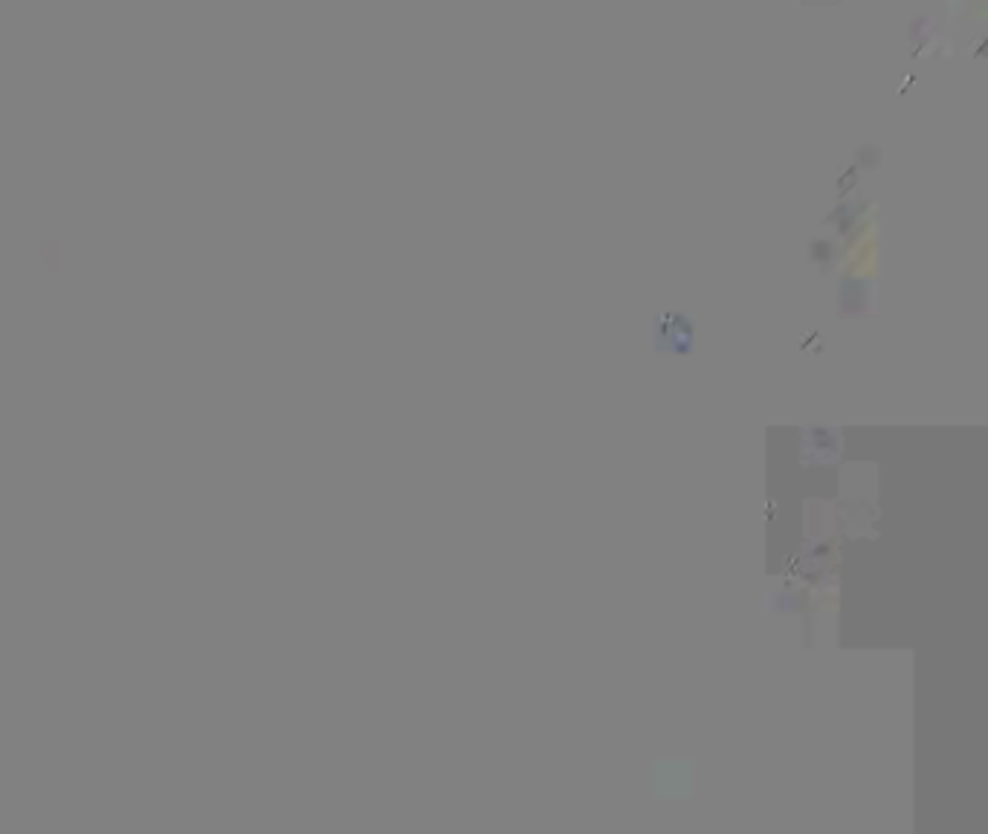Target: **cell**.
I'll list each match as a JSON object with an SVG mask.
<instances>
[{"label":"cell","mask_w":988,"mask_h":834,"mask_svg":"<svg viewBox=\"0 0 988 834\" xmlns=\"http://www.w3.org/2000/svg\"><path fill=\"white\" fill-rule=\"evenodd\" d=\"M841 455V432L832 426L803 429V458L809 463H827Z\"/></svg>","instance_id":"1"},{"label":"cell","mask_w":988,"mask_h":834,"mask_svg":"<svg viewBox=\"0 0 988 834\" xmlns=\"http://www.w3.org/2000/svg\"><path fill=\"white\" fill-rule=\"evenodd\" d=\"M771 600V609H774V611H797V609H803V603H800V594H771L768 597Z\"/></svg>","instance_id":"2"}]
</instances>
